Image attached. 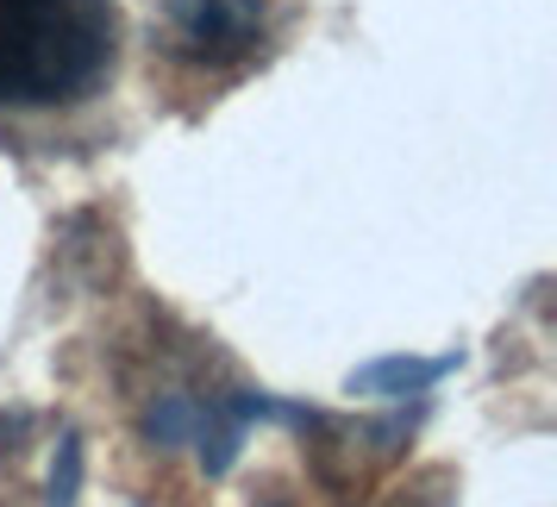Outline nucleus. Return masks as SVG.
I'll return each mask as SVG.
<instances>
[{
    "label": "nucleus",
    "instance_id": "obj_1",
    "mask_svg": "<svg viewBox=\"0 0 557 507\" xmlns=\"http://www.w3.org/2000/svg\"><path fill=\"white\" fill-rule=\"evenodd\" d=\"M120 0H0V138H57L113 95Z\"/></svg>",
    "mask_w": 557,
    "mask_h": 507
},
{
    "label": "nucleus",
    "instance_id": "obj_2",
    "mask_svg": "<svg viewBox=\"0 0 557 507\" xmlns=\"http://www.w3.org/2000/svg\"><path fill=\"white\" fill-rule=\"evenodd\" d=\"M151 13V76L170 95L220 101L257 70H270L288 32L301 20V0H145Z\"/></svg>",
    "mask_w": 557,
    "mask_h": 507
},
{
    "label": "nucleus",
    "instance_id": "obj_3",
    "mask_svg": "<svg viewBox=\"0 0 557 507\" xmlns=\"http://www.w3.org/2000/svg\"><path fill=\"white\" fill-rule=\"evenodd\" d=\"M457 370V351L451 357H382V363H363L351 376V395L363 401H426V388L438 376H451Z\"/></svg>",
    "mask_w": 557,
    "mask_h": 507
},
{
    "label": "nucleus",
    "instance_id": "obj_4",
    "mask_svg": "<svg viewBox=\"0 0 557 507\" xmlns=\"http://www.w3.org/2000/svg\"><path fill=\"white\" fill-rule=\"evenodd\" d=\"M76 489H82V438L76 432H63L57 438V463H51V507H76Z\"/></svg>",
    "mask_w": 557,
    "mask_h": 507
},
{
    "label": "nucleus",
    "instance_id": "obj_5",
    "mask_svg": "<svg viewBox=\"0 0 557 507\" xmlns=\"http://www.w3.org/2000/svg\"><path fill=\"white\" fill-rule=\"evenodd\" d=\"M26 432H32V413H7V407H0V452H7V445H20Z\"/></svg>",
    "mask_w": 557,
    "mask_h": 507
}]
</instances>
